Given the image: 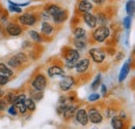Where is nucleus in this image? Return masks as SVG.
Instances as JSON below:
<instances>
[{"instance_id":"obj_5","label":"nucleus","mask_w":135,"mask_h":129,"mask_svg":"<svg viewBox=\"0 0 135 129\" xmlns=\"http://www.w3.org/2000/svg\"><path fill=\"white\" fill-rule=\"evenodd\" d=\"M87 116H88V121H90L94 124H100L103 120V116L101 115V113L95 108H91L88 110Z\"/></svg>"},{"instance_id":"obj_38","label":"nucleus","mask_w":135,"mask_h":129,"mask_svg":"<svg viewBox=\"0 0 135 129\" xmlns=\"http://www.w3.org/2000/svg\"><path fill=\"white\" fill-rule=\"evenodd\" d=\"M104 1L105 0H93V2H95L96 4H102V3H104Z\"/></svg>"},{"instance_id":"obj_6","label":"nucleus","mask_w":135,"mask_h":129,"mask_svg":"<svg viewBox=\"0 0 135 129\" xmlns=\"http://www.w3.org/2000/svg\"><path fill=\"white\" fill-rule=\"evenodd\" d=\"M89 54L93 58V60L96 63H102L106 57V54L104 51H102L101 49H91L89 51Z\"/></svg>"},{"instance_id":"obj_18","label":"nucleus","mask_w":135,"mask_h":129,"mask_svg":"<svg viewBox=\"0 0 135 129\" xmlns=\"http://www.w3.org/2000/svg\"><path fill=\"white\" fill-rule=\"evenodd\" d=\"M0 74H3L8 78L13 74V71L11 68H8L7 65H5L4 63H0Z\"/></svg>"},{"instance_id":"obj_16","label":"nucleus","mask_w":135,"mask_h":129,"mask_svg":"<svg viewBox=\"0 0 135 129\" xmlns=\"http://www.w3.org/2000/svg\"><path fill=\"white\" fill-rule=\"evenodd\" d=\"M111 127L113 129H124V127H125L124 121L119 117L113 116L111 118Z\"/></svg>"},{"instance_id":"obj_8","label":"nucleus","mask_w":135,"mask_h":129,"mask_svg":"<svg viewBox=\"0 0 135 129\" xmlns=\"http://www.w3.org/2000/svg\"><path fill=\"white\" fill-rule=\"evenodd\" d=\"M19 21L21 24L25 26H32L36 22V18L31 14H24L21 17H19Z\"/></svg>"},{"instance_id":"obj_13","label":"nucleus","mask_w":135,"mask_h":129,"mask_svg":"<svg viewBox=\"0 0 135 129\" xmlns=\"http://www.w3.org/2000/svg\"><path fill=\"white\" fill-rule=\"evenodd\" d=\"M48 74L50 78H55V77H61V76H65V71L61 67L59 66H51L48 68Z\"/></svg>"},{"instance_id":"obj_39","label":"nucleus","mask_w":135,"mask_h":129,"mask_svg":"<svg viewBox=\"0 0 135 129\" xmlns=\"http://www.w3.org/2000/svg\"><path fill=\"white\" fill-rule=\"evenodd\" d=\"M102 93L106 94V86L105 85H102Z\"/></svg>"},{"instance_id":"obj_11","label":"nucleus","mask_w":135,"mask_h":129,"mask_svg":"<svg viewBox=\"0 0 135 129\" xmlns=\"http://www.w3.org/2000/svg\"><path fill=\"white\" fill-rule=\"evenodd\" d=\"M83 20H84L86 25H87L89 28H95V27L97 26V24H98L96 16H94V15L90 14V13H85L84 15H83Z\"/></svg>"},{"instance_id":"obj_41","label":"nucleus","mask_w":135,"mask_h":129,"mask_svg":"<svg viewBox=\"0 0 135 129\" xmlns=\"http://www.w3.org/2000/svg\"><path fill=\"white\" fill-rule=\"evenodd\" d=\"M134 55H135V50H134Z\"/></svg>"},{"instance_id":"obj_17","label":"nucleus","mask_w":135,"mask_h":129,"mask_svg":"<svg viewBox=\"0 0 135 129\" xmlns=\"http://www.w3.org/2000/svg\"><path fill=\"white\" fill-rule=\"evenodd\" d=\"M126 12L128 16H133L135 14V1L134 0H129L126 3Z\"/></svg>"},{"instance_id":"obj_21","label":"nucleus","mask_w":135,"mask_h":129,"mask_svg":"<svg viewBox=\"0 0 135 129\" xmlns=\"http://www.w3.org/2000/svg\"><path fill=\"white\" fill-rule=\"evenodd\" d=\"M42 32L46 35H50L51 33L53 32V27L51 26L48 22H43L42 24Z\"/></svg>"},{"instance_id":"obj_7","label":"nucleus","mask_w":135,"mask_h":129,"mask_svg":"<svg viewBox=\"0 0 135 129\" xmlns=\"http://www.w3.org/2000/svg\"><path fill=\"white\" fill-rule=\"evenodd\" d=\"M74 78L73 77H70V76H65L62 79H61V81L59 83V87H60V89L62 90V91H69L72 87H73V85H74Z\"/></svg>"},{"instance_id":"obj_32","label":"nucleus","mask_w":135,"mask_h":129,"mask_svg":"<svg viewBox=\"0 0 135 129\" xmlns=\"http://www.w3.org/2000/svg\"><path fill=\"white\" fill-rule=\"evenodd\" d=\"M100 94H98V93H93V94H90L89 96H88V101H97V100H99L100 99Z\"/></svg>"},{"instance_id":"obj_19","label":"nucleus","mask_w":135,"mask_h":129,"mask_svg":"<svg viewBox=\"0 0 135 129\" xmlns=\"http://www.w3.org/2000/svg\"><path fill=\"white\" fill-rule=\"evenodd\" d=\"M66 19H67V13L65 10H62V9L56 16L53 17V20H54L55 23H62Z\"/></svg>"},{"instance_id":"obj_23","label":"nucleus","mask_w":135,"mask_h":129,"mask_svg":"<svg viewBox=\"0 0 135 129\" xmlns=\"http://www.w3.org/2000/svg\"><path fill=\"white\" fill-rule=\"evenodd\" d=\"M24 104H25L26 109L31 111V112L35 110V102L33 101V99H31V98H26L24 100Z\"/></svg>"},{"instance_id":"obj_34","label":"nucleus","mask_w":135,"mask_h":129,"mask_svg":"<svg viewBox=\"0 0 135 129\" xmlns=\"http://www.w3.org/2000/svg\"><path fill=\"white\" fill-rule=\"evenodd\" d=\"M8 114L12 115V116H16L17 115V109L15 105H12L9 109H8Z\"/></svg>"},{"instance_id":"obj_3","label":"nucleus","mask_w":135,"mask_h":129,"mask_svg":"<svg viewBox=\"0 0 135 129\" xmlns=\"http://www.w3.org/2000/svg\"><path fill=\"white\" fill-rule=\"evenodd\" d=\"M79 57L80 55L76 50H69L66 54V65L68 68H74L79 61Z\"/></svg>"},{"instance_id":"obj_9","label":"nucleus","mask_w":135,"mask_h":129,"mask_svg":"<svg viewBox=\"0 0 135 129\" xmlns=\"http://www.w3.org/2000/svg\"><path fill=\"white\" fill-rule=\"evenodd\" d=\"M76 120L77 122L82 125V126H85L87 125V123L89 122L88 121V116H87V112L83 110V109H80V110H77L76 112Z\"/></svg>"},{"instance_id":"obj_31","label":"nucleus","mask_w":135,"mask_h":129,"mask_svg":"<svg viewBox=\"0 0 135 129\" xmlns=\"http://www.w3.org/2000/svg\"><path fill=\"white\" fill-rule=\"evenodd\" d=\"M15 56H16V58H17L18 60L20 61L21 64H22V63H25V62L27 61V57H26V55L23 54V53H18L17 55H15Z\"/></svg>"},{"instance_id":"obj_33","label":"nucleus","mask_w":135,"mask_h":129,"mask_svg":"<svg viewBox=\"0 0 135 129\" xmlns=\"http://www.w3.org/2000/svg\"><path fill=\"white\" fill-rule=\"evenodd\" d=\"M7 83H8V78L3 74H0V85H5Z\"/></svg>"},{"instance_id":"obj_4","label":"nucleus","mask_w":135,"mask_h":129,"mask_svg":"<svg viewBox=\"0 0 135 129\" xmlns=\"http://www.w3.org/2000/svg\"><path fill=\"white\" fill-rule=\"evenodd\" d=\"M31 85H32L34 90L41 92V91H43L46 88V86H47V80H46V78L43 74H37L34 78V80L32 81Z\"/></svg>"},{"instance_id":"obj_27","label":"nucleus","mask_w":135,"mask_h":129,"mask_svg":"<svg viewBox=\"0 0 135 129\" xmlns=\"http://www.w3.org/2000/svg\"><path fill=\"white\" fill-rule=\"evenodd\" d=\"M15 106H16V109H17L18 113H20V114H25L26 111H27V109H26V106H25V104H24V101H23V102H18V103L15 104Z\"/></svg>"},{"instance_id":"obj_15","label":"nucleus","mask_w":135,"mask_h":129,"mask_svg":"<svg viewBox=\"0 0 135 129\" xmlns=\"http://www.w3.org/2000/svg\"><path fill=\"white\" fill-rule=\"evenodd\" d=\"M6 32L8 33L9 35H12V36H18V35L21 34L22 30H21V27L18 26L17 24H13L12 23L6 27Z\"/></svg>"},{"instance_id":"obj_25","label":"nucleus","mask_w":135,"mask_h":129,"mask_svg":"<svg viewBox=\"0 0 135 129\" xmlns=\"http://www.w3.org/2000/svg\"><path fill=\"white\" fill-rule=\"evenodd\" d=\"M74 35H75V38L86 37V36H85V30L83 28H76V29L74 30Z\"/></svg>"},{"instance_id":"obj_30","label":"nucleus","mask_w":135,"mask_h":129,"mask_svg":"<svg viewBox=\"0 0 135 129\" xmlns=\"http://www.w3.org/2000/svg\"><path fill=\"white\" fill-rule=\"evenodd\" d=\"M97 18V22L98 23H100L101 24V26H105L106 24H107V19L104 17L103 14H99L98 17H96Z\"/></svg>"},{"instance_id":"obj_29","label":"nucleus","mask_w":135,"mask_h":129,"mask_svg":"<svg viewBox=\"0 0 135 129\" xmlns=\"http://www.w3.org/2000/svg\"><path fill=\"white\" fill-rule=\"evenodd\" d=\"M29 35H30V37L33 39L34 41H36V42H41V41H42L41 35L36 32V31H34V30H30V31H29Z\"/></svg>"},{"instance_id":"obj_28","label":"nucleus","mask_w":135,"mask_h":129,"mask_svg":"<svg viewBox=\"0 0 135 129\" xmlns=\"http://www.w3.org/2000/svg\"><path fill=\"white\" fill-rule=\"evenodd\" d=\"M100 84H101V74H98V76L96 77L95 81L91 83V86H90V88H91L93 90H96V89H98V88H99Z\"/></svg>"},{"instance_id":"obj_40","label":"nucleus","mask_w":135,"mask_h":129,"mask_svg":"<svg viewBox=\"0 0 135 129\" xmlns=\"http://www.w3.org/2000/svg\"><path fill=\"white\" fill-rule=\"evenodd\" d=\"M131 129H135V126H133V127H132Z\"/></svg>"},{"instance_id":"obj_35","label":"nucleus","mask_w":135,"mask_h":129,"mask_svg":"<svg viewBox=\"0 0 135 129\" xmlns=\"http://www.w3.org/2000/svg\"><path fill=\"white\" fill-rule=\"evenodd\" d=\"M9 10H11V12H15V13H21V12H22L21 7H19V6H14V5H11V6H9Z\"/></svg>"},{"instance_id":"obj_12","label":"nucleus","mask_w":135,"mask_h":129,"mask_svg":"<svg viewBox=\"0 0 135 129\" xmlns=\"http://www.w3.org/2000/svg\"><path fill=\"white\" fill-rule=\"evenodd\" d=\"M88 66H89V60L85 58V59L79 60V61L76 63L75 69H76V71H77L78 73H83V72H85V71L87 70Z\"/></svg>"},{"instance_id":"obj_10","label":"nucleus","mask_w":135,"mask_h":129,"mask_svg":"<svg viewBox=\"0 0 135 129\" xmlns=\"http://www.w3.org/2000/svg\"><path fill=\"white\" fill-rule=\"evenodd\" d=\"M131 59H128L124 65L122 66L120 68V71H119V74H118V81L119 82H124L126 80L127 76L129 74V71H130V65H131Z\"/></svg>"},{"instance_id":"obj_14","label":"nucleus","mask_w":135,"mask_h":129,"mask_svg":"<svg viewBox=\"0 0 135 129\" xmlns=\"http://www.w3.org/2000/svg\"><path fill=\"white\" fill-rule=\"evenodd\" d=\"M93 8V4L90 3V1L88 0H81L78 4V9L81 12V13H89Z\"/></svg>"},{"instance_id":"obj_1","label":"nucleus","mask_w":135,"mask_h":129,"mask_svg":"<svg viewBox=\"0 0 135 129\" xmlns=\"http://www.w3.org/2000/svg\"><path fill=\"white\" fill-rule=\"evenodd\" d=\"M77 110H78V109H77V105H75V104H70V103L60 104V106L58 108L59 114H61L66 120L71 119L74 115H76Z\"/></svg>"},{"instance_id":"obj_26","label":"nucleus","mask_w":135,"mask_h":129,"mask_svg":"<svg viewBox=\"0 0 135 129\" xmlns=\"http://www.w3.org/2000/svg\"><path fill=\"white\" fill-rule=\"evenodd\" d=\"M131 24H132V19H131V17L127 16L126 18H124V20H123V25H124L125 29L129 30V29L131 28Z\"/></svg>"},{"instance_id":"obj_2","label":"nucleus","mask_w":135,"mask_h":129,"mask_svg":"<svg viewBox=\"0 0 135 129\" xmlns=\"http://www.w3.org/2000/svg\"><path fill=\"white\" fill-rule=\"evenodd\" d=\"M109 34H110V30H109L108 27H106V26H100V27H98L94 31L93 37L98 42H104L108 38Z\"/></svg>"},{"instance_id":"obj_20","label":"nucleus","mask_w":135,"mask_h":129,"mask_svg":"<svg viewBox=\"0 0 135 129\" xmlns=\"http://www.w3.org/2000/svg\"><path fill=\"white\" fill-rule=\"evenodd\" d=\"M60 10H61V8L59 6H57V5H50L47 8V14L53 18L54 16H56Z\"/></svg>"},{"instance_id":"obj_36","label":"nucleus","mask_w":135,"mask_h":129,"mask_svg":"<svg viewBox=\"0 0 135 129\" xmlns=\"http://www.w3.org/2000/svg\"><path fill=\"white\" fill-rule=\"evenodd\" d=\"M6 109V100L0 99V111H4Z\"/></svg>"},{"instance_id":"obj_24","label":"nucleus","mask_w":135,"mask_h":129,"mask_svg":"<svg viewBox=\"0 0 135 129\" xmlns=\"http://www.w3.org/2000/svg\"><path fill=\"white\" fill-rule=\"evenodd\" d=\"M7 64H8V66H11V67H13V68H18V67L21 65V63H20V61L16 58V56H14V57H12L11 59H8Z\"/></svg>"},{"instance_id":"obj_22","label":"nucleus","mask_w":135,"mask_h":129,"mask_svg":"<svg viewBox=\"0 0 135 129\" xmlns=\"http://www.w3.org/2000/svg\"><path fill=\"white\" fill-rule=\"evenodd\" d=\"M75 46L78 49H84L86 46V37H81V38H75L74 40Z\"/></svg>"},{"instance_id":"obj_37","label":"nucleus","mask_w":135,"mask_h":129,"mask_svg":"<svg viewBox=\"0 0 135 129\" xmlns=\"http://www.w3.org/2000/svg\"><path fill=\"white\" fill-rule=\"evenodd\" d=\"M126 117H127V116H126V113H125V112H120L119 118H120L122 120H123V119H126Z\"/></svg>"}]
</instances>
